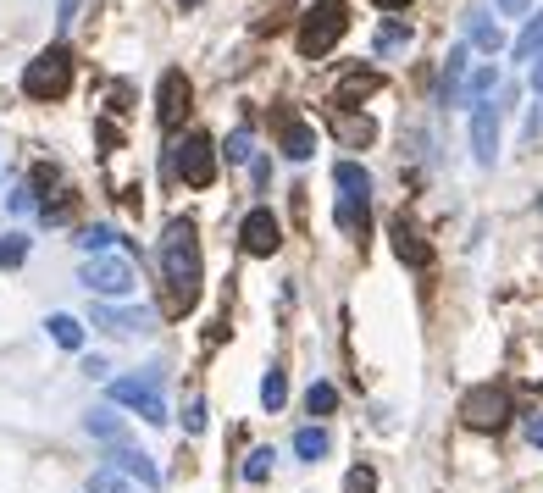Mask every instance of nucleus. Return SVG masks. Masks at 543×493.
I'll use <instances>...</instances> for the list:
<instances>
[{
    "label": "nucleus",
    "mask_w": 543,
    "mask_h": 493,
    "mask_svg": "<svg viewBox=\"0 0 543 493\" xmlns=\"http://www.w3.org/2000/svg\"><path fill=\"white\" fill-rule=\"evenodd\" d=\"M161 283H167V305L172 311H194L200 305V283H206V261H200V239H194V222H167L161 233Z\"/></svg>",
    "instance_id": "1"
},
{
    "label": "nucleus",
    "mask_w": 543,
    "mask_h": 493,
    "mask_svg": "<svg viewBox=\"0 0 543 493\" xmlns=\"http://www.w3.org/2000/svg\"><path fill=\"white\" fill-rule=\"evenodd\" d=\"M344 34H350V6H344V0H316L311 12L300 17V28H294V50H300L305 61H316Z\"/></svg>",
    "instance_id": "2"
},
{
    "label": "nucleus",
    "mask_w": 543,
    "mask_h": 493,
    "mask_svg": "<svg viewBox=\"0 0 543 493\" xmlns=\"http://www.w3.org/2000/svg\"><path fill=\"white\" fill-rule=\"evenodd\" d=\"M67 89H73V50H67V45H45L23 67V95L50 106V100H61Z\"/></svg>",
    "instance_id": "3"
},
{
    "label": "nucleus",
    "mask_w": 543,
    "mask_h": 493,
    "mask_svg": "<svg viewBox=\"0 0 543 493\" xmlns=\"http://www.w3.org/2000/svg\"><path fill=\"white\" fill-rule=\"evenodd\" d=\"M510 416H516V405H510V388L505 383H477V388L460 394V421L477 427V433H499Z\"/></svg>",
    "instance_id": "4"
},
{
    "label": "nucleus",
    "mask_w": 543,
    "mask_h": 493,
    "mask_svg": "<svg viewBox=\"0 0 543 493\" xmlns=\"http://www.w3.org/2000/svg\"><path fill=\"white\" fill-rule=\"evenodd\" d=\"M217 161H222V150L211 133H183V145H172V172L189 189H211L217 183Z\"/></svg>",
    "instance_id": "5"
},
{
    "label": "nucleus",
    "mask_w": 543,
    "mask_h": 493,
    "mask_svg": "<svg viewBox=\"0 0 543 493\" xmlns=\"http://www.w3.org/2000/svg\"><path fill=\"white\" fill-rule=\"evenodd\" d=\"M78 283H84L89 294H100V300H128L139 277H133L128 255H89V261L78 266Z\"/></svg>",
    "instance_id": "6"
},
{
    "label": "nucleus",
    "mask_w": 543,
    "mask_h": 493,
    "mask_svg": "<svg viewBox=\"0 0 543 493\" xmlns=\"http://www.w3.org/2000/svg\"><path fill=\"white\" fill-rule=\"evenodd\" d=\"M111 405L145 416L150 427H167V399H161V372H145V377H117L111 383Z\"/></svg>",
    "instance_id": "7"
},
{
    "label": "nucleus",
    "mask_w": 543,
    "mask_h": 493,
    "mask_svg": "<svg viewBox=\"0 0 543 493\" xmlns=\"http://www.w3.org/2000/svg\"><path fill=\"white\" fill-rule=\"evenodd\" d=\"M239 244H244V255H278V250H283V222H278V211H272V205H255V211H244Z\"/></svg>",
    "instance_id": "8"
},
{
    "label": "nucleus",
    "mask_w": 543,
    "mask_h": 493,
    "mask_svg": "<svg viewBox=\"0 0 543 493\" xmlns=\"http://www.w3.org/2000/svg\"><path fill=\"white\" fill-rule=\"evenodd\" d=\"M189 100H194V84L183 78V67H167L161 84H156V122L172 133L183 122V111H189Z\"/></svg>",
    "instance_id": "9"
},
{
    "label": "nucleus",
    "mask_w": 543,
    "mask_h": 493,
    "mask_svg": "<svg viewBox=\"0 0 543 493\" xmlns=\"http://www.w3.org/2000/svg\"><path fill=\"white\" fill-rule=\"evenodd\" d=\"M499 111L494 100H483V106H471V161L477 167H494L499 161Z\"/></svg>",
    "instance_id": "10"
},
{
    "label": "nucleus",
    "mask_w": 543,
    "mask_h": 493,
    "mask_svg": "<svg viewBox=\"0 0 543 493\" xmlns=\"http://www.w3.org/2000/svg\"><path fill=\"white\" fill-rule=\"evenodd\" d=\"M383 89V73L377 67H350V73L333 84V111H355L361 100H372Z\"/></svg>",
    "instance_id": "11"
},
{
    "label": "nucleus",
    "mask_w": 543,
    "mask_h": 493,
    "mask_svg": "<svg viewBox=\"0 0 543 493\" xmlns=\"http://www.w3.org/2000/svg\"><path fill=\"white\" fill-rule=\"evenodd\" d=\"M388 239H394V255L405 266H416V272H422V266H433V244L422 239V228H416L411 217H394V222H388Z\"/></svg>",
    "instance_id": "12"
},
{
    "label": "nucleus",
    "mask_w": 543,
    "mask_h": 493,
    "mask_svg": "<svg viewBox=\"0 0 543 493\" xmlns=\"http://www.w3.org/2000/svg\"><path fill=\"white\" fill-rule=\"evenodd\" d=\"M95 327H111V333L133 338V333H150V327H156V311H150V305H95Z\"/></svg>",
    "instance_id": "13"
},
{
    "label": "nucleus",
    "mask_w": 543,
    "mask_h": 493,
    "mask_svg": "<svg viewBox=\"0 0 543 493\" xmlns=\"http://www.w3.org/2000/svg\"><path fill=\"white\" fill-rule=\"evenodd\" d=\"M466 67H471V45H455L444 56V73H438V106H460L466 100Z\"/></svg>",
    "instance_id": "14"
},
{
    "label": "nucleus",
    "mask_w": 543,
    "mask_h": 493,
    "mask_svg": "<svg viewBox=\"0 0 543 493\" xmlns=\"http://www.w3.org/2000/svg\"><path fill=\"white\" fill-rule=\"evenodd\" d=\"M278 150L289 161H311L316 156V128L311 122H300L294 111H278Z\"/></svg>",
    "instance_id": "15"
},
{
    "label": "nucleus",
    "mask_w": 543,
    "mask_h": 493,
    "mask_svg": "<svg viewBox=\"0 0 543 493\" xmlns=\"http://www.w3.org/2000/svg\"><path fill=\"white\" fill-rule=\"evenodd\" d=\"M111 471H122L128 482H139V488H150V493L161 488V466L145 455V449H128V444H117V449H111Z\"/></svg>",
    "instance_id": "16"
},
{
    "label": "nucleus",
    "mask_w": 543,
    "mask_h": 493,
    "mask_svg": "<svg viewBox=\"0 0 543 493\" xmlns=\"http://www.w3.org/2000/svg\"><path fill=\"white\" fill-rule=\"evenodd\" d=\"M466 39L483 50V56H494V50L505 45V34H499L494 12H483V6H471V12H466Z\"/></svg>",
    "instance_id": "17"
},
{
    "label": "nucleus",
    "mask_w": 543,
    "mask_h": 493,
    "mask_svg": "<svg viewBox=\"0 0 543 493\" xmlns=\"http://www.w3.org/2000/svg\"><path fill=\"white\" fill-rule=\"evenodd\" d=\"M333 133L344 139V150H366L377 139L372 117H355V111H333Z\"/></svg>",
    "instance_id": "18"
},
{
    "label": "nucleus",
    "mask_w": 543,
    "mask_h": 493,
    "mask_svg": "<svg viewBox=\"0 0 543 493\" xmlns=\"http://www.w3.org/2000/svg\"><path fill=\"white\" fill-rule=\"evenodd\" d=\"M333 222L350 233V239H366V228H372V200H344V194H338Z\"/></svg>",
    "instance_id": "19"
},
{
    "label": "nucleus",
    "mask_w": 543,
    "mask_h": 493,
    "mask_svg": "<svg viewBox=\"0 0 543 493\" xmlns=\"http://www.w3.org/2000/svg\"><path fill=\"white\" fill-rule=\"evenodd\" d=\"M333 183H338V194H344V200H372V172H366L361 161H338Z\"/></svg>",
    "instance_id": "20"
},
{
    "label": "nucleus",
    "mask_w": 543,
    "mask_h": 493,
    "mask_svg": "<svg viewBox=\"0 0 543 493\" xmlns=\"http://www.w3.org/2000/svg\"><path fill=\"white\" fill-rule=\"evenodd\" d=\"M84 433L106 438V444L117 449L122 438H128V427H122V416H117V410H111V405H100V410H89V416H84Z\"/></svg>",
    "instance_id": "21"
},
{
    "label": "nucleus",
    "mask_w": 543,
    "mask_h": 493,
    "mask_svg": "<svg viewBox=\"0 0 543 493\" xmlns=\"http://www.w3.org/2000/svg\"><path fill=\"white\" fill-rule=\"evenodd\" d=\"M510 56H516V61H538V56H543V12H538V17H527V28L516 34Z\"/></svg>",
    "instance_id": "22"
},
{
    "label": "nucleus",
    "mask_w": 543,
    "mask_h": 493,
    "mask_svg": "<svg viewBox=\"0 0 543 493\" xmlns=\"http://www.w3.org/2000/svg\"><path fill=\"white\" fill-rule=\"evenodd\" d=\"M494 89H499V67L494 61H483V67L471 73V84H466V100L471 106H483V100H494Z\"/></svg>",
    "instance_id": "23"
},
{
    "label": "nucleus",
    "mask_w": 543,
    "mask_h": 493,
    "mask_svg": "<svg viewBox=\"0 0 543 493\" xmlns=\"http://www.w3.org/2000/svg\"><path fill=\"white\" fill-rule=\"evenodd\" d=\"M45 327H50V338H56L61 349H78V344H84V322H78V316H67V311H56Z\"/></svg>",
    "instance_id": "24"
},
{
    "label": "nucleus",
    "mask_w": 543,
    "mask_h": 493,
    "mask_svg": "<svg viewBox=\"0 0 543 493\" xmlns=\"http://www.w3.org/2000/svg\"><path fill=\"white\" fill-rule=\"evenodd\" d=\"M327 449H333V438H327L322 427H300V433H294V455L300 460H322Z\"/></svg>",
    "instance_id": "25"
},
{
    "label": "nucleus",
    "mask_w": 543,
    "mask_h": 493,
    "mask_svg": "<svg viewBox=\"0 0 543 493\" xmlns=\"http://www.w3.org/2000/svg\"><path fill=\"white\" fill-rule=\"evenodd\" d=\"M405 45H411V28H405V23H383V28L372 34V50H377V56H394V50H405Z\"/></svg>",
    "instance_id": "26"
},
{
    "label": "nucleus",
    "mask_w": 543,
    "mask_h": 493,
    "mask_svg": "<svg viewBox=\"0 0 543 493\" xmlns=\"http://www.w3.org/2000/svg\"><path fill=\"white\" fill-rule=\"evenodd\" d=\"M84 488H89V493H139L128 477H122V471H111V466L89 471V482H84Z\"/></svg>",
    "instance_id": "27"
},
{
    "label": "nucleus",
    "mask_w": 543,
    "mask_h": 493,
    "mask_svg": "<svg viewBox=\"0 0 543 493\" xmlns=\"http://www.w3.org/2000/svg\"><path fill=\"white\" fill-rule=\"evenodd\" d=\"M283 399H289V377H283V366H272V372L261 377V405L266 410H283Z\"/></svg>",
    "instance_id": "28"
},
{
    "label": "nucleus",
    "mask_w": 543,
    "mask_h": 493,
    "mask_svg": "<svg viewBox=\"0 0 543 493\" xmlns=\"http://www.w3.org/2000/svg\"><path fill=\"white\" fill-rule=\"evenodd\" d=\"M305 410H311V416H333L338 410V388L333 383H311L305 388Z\"/></svg>",
    "instance_id": "29"
},
{
    "label": "nucleus",
    "mask_w": 543,
    "mask_h": 493,
    "mask_svg": "<svg viewBox=\"0 0 543 493\" xmlns=\"http://www.w3.org/2000/svg\"><path fill=\"white\" fill-rule=\"evenodd\" d=\"M111 239H117V233H111L106 222H95V228L78 233V250H84V255H106V250H111Z\"/></svg>",
    "instance_id": "30"
},
{
    "label": "nucleus",
    "mask_w": 543,
    "mask_h": 493,
    "mask_svg": "<svg viewBox=\"0 0 543 493\" xmlns=\"http://www.w3.org/2000/svg\"><path fill=\"white\" fill-rule=\"evenodd\" d=\"M28 261V233H0V266H23Z\"/></svg>",
    "instance_id": "31"
},
{
    "label": "nucleus",
    "mask_w": 543,
    "mask_h": 493,
    "mask_svg": "<svg viewBox=\"0 0 543 493\" xmlns=\"http://www.w3.org/2000/svg\"><path fill=\"white\" fill-rule=\"evenodd\" d=\"M272 460H278V455H272V449H250V460H244V482H266V471H272Z\"/></svg>",
    "instance_id": "32"
},
{
    "label": "nucleus",
    "mask_w": 543,
    "mask_h": 493,
    "mask_svg": "<svg viewBox=\"0 0 543 493\" xmlns=\"http://www.w3.org/2000/svg\"><path fill=\"white\" fill-rule=\"evenodd\" d=\"M222 156H228L233 167H239V161H250V128H233L228 145H222Z\"/></svg>",
    "instance_id": "33"
},
{
    "label": "nucleus",
    "mask_w": 543,
    "mask_h": 493,
    "mask_svg": "<svg viewBox=\"0 0 543 493\" xmlns=\"http://www.w3.org/2000/svg\"><path fill=\"white\" fill-rule=\"evenodd\" d=\"M344 493H377V471L372 466H355L350 477H344Z\"/></svg>",
    "instance_id": "34"
},
{
    "label": "nucleus",
    "mask_w": 543,
    "mask_h": 493,
    "mask_svg": "<svg viewBox=\"0 0 543 493\" xmlns=\"http://www.w3.org/2000/svg\"><path fill=\"white\" fill-rule=\"evenodd\" d=\"M183 427H189V433H206V399H189V410H183Z\"/></svg>",
    "instance_id": "35"
},
{
    "label": "nucleus",
    "mask_w": 543,
    "mask_h": 493,
    "mask_svg": "<svg viewBox=\"0 0 543 493\" xmlns=\"http://www.w3.org/2000/svg\"><path fill=\"white\" fill-rule=\"evenodd\" d=\"M521 433H527L532 449H543V416H527V421H521Z\"/></svg>",
    "instance_id": "36"
},
{
    "label": "nucleus",
    "mask_w": 543,
    "mask_h": 493,
    "mask_svg": "<svg viewBox=\"0 0 543 493\" xmlns=\"http://www.w3.org/2000/svg\"><path fill=\"white\" fill-rule=\"evenodd\" d=\"M499 6V17H527L532 12V0H494Z\"/></svg>",
    "instance_id": "37"
},
{
    "label": "nucleus",
    "mask_w": 543,
    "mask_h": 493,
    "mask_svg": "<svg viewBox=\"0 0 543 493\" xmlns=\"http://www.w3.org/2000/svg\"><path fill=\"white\" fill-rule=\"evenodd\" d=\"M73 17H78V0H56V23L67 28V23H73Z\"/></svg>",
    "instance_id": "38"
},
{
    "label": "nucleus",
    "mask_w": 543,
    "mask_h": 493,
    "mask_svg": "<svg viewBox=\"0 0 543 493\" xmlns=\"http://www.w3.org/2000/svg\"><path fill=\"white\" fill-rule=\"evenodd\" d=\"M532 89H538V95H543V56L532 61Z\"/></svg>",
    "instance_id": "39"
},
{
    "label": "nucleus",
    "mask_w": 543,
    "mask_h": 493,
    "mask_svg": "<svg viewBox=\"0 0 543 493\" xmlns=\"http://www.w3.org/2000/svg\"><path fill=\"white\" fill-rule=\"evenodd\" d=\"M377 6H383V12H405V6H411V0H377Z\"/></svg>",
    "instance_id": "40"
},
{
    "label": "nucleus",
    "mask_w": 543,
    "mask_h": 493,
    "mask_svg": "<svg viewBox=\"0 0 543 493\" xmlns=\"http://www.w3.org/2000/svg\"><path fill=\"white\" fill-rule=\"evenodd\" d=\"M178 6H200V0H178Z\"/></svg>",
    "instance_id": "41"
},
{
    "label": "nucleus",
    "mask_w": 543,
    "mask_h": 493,
    "mask_svg": "<svg viewBox=\"0 0 543 493\" xmlns=\"http://www.w3.org/2000/svg\"><path fill=\"white\" fill-rule=\"evenodd\" d=\"M538 211H543V194H538Z\"/></svg>",
    "instance_id": "42"
}]
</instances>
